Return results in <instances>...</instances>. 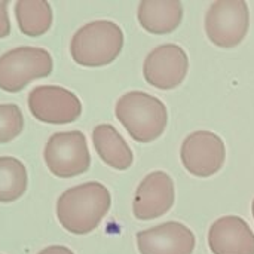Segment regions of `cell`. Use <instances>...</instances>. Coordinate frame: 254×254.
<instances>
[{
  "label": "cell",
  "instance_id": "cell-14",
  "mask_svg": "<svg viewBox=\"0 0 254 254\" xmlns=\"http://www.w3.org/2000/svg\"><path fill=\"white\" fill-rule=\"evenodd\" d=\"M94 147L104 164L125 171L134 162V155L128 143L110 124H100L92 131Z\"/></svg>",
  "mask_w": 254,
  "mask_h": 254
},
{
  "label": "cell",
  "instance_id": "cell-18",
  "mask_svg": "<svg viewBox=\"0 0 254 254\" xmlns=\"http://www.w3.org/2000/svg\"><path fill=\"white\" fill-rule=\"evenodd\" d=\"M7 6H9L7 0H0V39L10 34V21H9Z\"/></svg>",
  "mask_w": 254,
  "mask_h": 254
},
{
  "label": "cell",
  "instance_id": "cell-2",
  "mask_svg": "<svg viewBox=\"0 0 254 254\" xmlns=\"http://www.w3.org/2000/svg\"><path fill=\"white\" fill-rule=\"evenodd\" d=\"M115 115L137 143L155 141L164 134L168 122L165 104L143 91L124 94L116 101Z\"/></svg>",
  "mask_w": 254,
  "mask_h": 254
},
{
  "label": "cell",
  "instance_id": "cell-4",
  "mask_svg": "<svg viewBox=\"0 0 254 254\" xmlns=\"http://www.w3.org/2000/svg\"><path fill=\"white\" fill-rule=\"evenodd\" d=\"M54 63L51 54L43 48L19 46L0 57V89L19 92L31 80L48 77Z\"/></svg>",
  "mask_w": 254,
  "mask_h": 254
},
{
  "label": "cell",
  "instance_id": "cell-1",
  "mask_svg": "<svg viewBox=\"0 0 254 254\" xmlns=\"http://www.w3.org/2000/svg\"><path fill=\"white\" fill-rule=\"evenodd\" d=\"M112 205L107 188L98 182H88L67 189L57 201L60 225L74 235L95 231Z\"/></svg>",
  "mask_w": 254,
  "mask_h": 254
},
{
  "label": "cell",
  "instance_id": "cell-13",
  "mask_svg": "<svg viewBox=\"0 0 254 254\" xmlns=\"http://www.w3.org/2000/svg\"><path fill=\"white\" fill-rule=\"evenodd\" d=\"M137 16L146 31L168 34L180 25L183 4L179 0H143L138 4Z\"/></svg>",
  "mask_w": 254,
  "mask_h": 254
},
{
  "label": "cell",
  "instance_id": "cell-6",
  "mask_svg": "<svg viewBox=\"0 0 254 254\" xmlns=\"http://www.w3.org/2000/svg\"><path fill=\"white\" fill-rule=\"evenodd\" d=\"M250 25V12L244 0H216L205 15L208 39L219 48L238 46Z\"/></svg>",
  "mask_w": 254,
  "mask_h": 254
},
{
  "label": "cell",
  "instance_id": "cell-9",
  "mask_svg": "<svg viewBox=\"0 0 254 254\" xmlns=\"http://www.w3.org/2000/svg\"><path fill=\"white\" fill-rule=\"evenodd\" d=\"M188 70V54L176 43H165L150 51L143 65L146 82L164 91L177 88L185 80Z\"/></svg>",
  "mask_w": 254,
  "mask_h": 254
},
{
  "label": "cell",
  "instance_id": "cell-16",
  "mask_svg": "<svg viewBox=\"0 0 254 254\" xmlns=\"http://www.w3.org/2000/svg\"><path fill=\"white\" fill-rule=\"evenodd\" d=\"M27 168L12 156L0 158V202H15L27 190Z\"/></svg>",
  "mask_w": 254,
  "mask_h": 254
},
{
  "label": "cell",
  "instance_id": "cell-17",
  "mask_svg": "<svg viewBox=\"0 0 254 254\" xmlns=\"http://www.w3.org/2000/svg\"><path fill=\"white\" fill-rule=\"evenodd\" d=\"M24 129V116L16 104H0V144L15 140Z\"/></svg>",
  "mask_w": 254,
  "mask_h": 254
},
{
  "label": "cell",
  "instance_id": "cell-12",
  "mask_svg": "<svg viewBox=\"0 0 254 254\" xmlns=\"http://www.w3.org/2000/svg\"><path fill=\"white\" fill-rule=\"evenodd\" d=\"M208 246L213 254H254V234L244 219L223 216L211 225Z\"/></svg>",
  "mask_w": 254,
  "mask_h": 254
},
{
  "label": "cell",
  "instance_id": "cell-10",
  "mask_svg": "<svg viewBox=\"0 0 254 254\" xmlns=\"http://www.w3.org/2000/svg\"><path fill=\"white\" fill-rule=\"evenodd\" d=\"M174 182L164 171L147 174L138 185L132 211L138 220H153L167 214L174 205Z\"/></svg>",
  "mask_w": 254,
  "mask_h": 254
},
{
  "label": "cell",
  "instance_id": "cell-8",
  "mask_svg": "<svg viewBox=\"0 0 254 254\" xmlns=\"http://www.w3.org/2000/svg\"><path fill=\"white\" fill-rule=\"evenodd\" d=\"M180 159L186 171L196 177H210L219 173L226 159L223 140L211 131H196L185 138Z\"/></svg>",
  "mask_w": 254,
  "mask_h": 254
},
{
  "label": "cell",
  "instance_id": "cell-5",
  "mask_svg": "<svg viewBox=\"0 0 254 254\" xmlns=\"http://www.w3.org/2000/svg\"><path fill=\"white\" fill-rule=\"evenodd\" d=\"M43 159L48 170L60 179L86 173L91 165V155L83 132H55L45 144Z\"/></svg>",
  "mask_w": 254,
  "mask_h": 254
},
{
  "label": "cell",
  "instance_id": "cell-19",
  "mask_svg": "<svg viewBox=\"0 0 254 254\" xmlns=\"http://www.w3.org/2000/svg\"><path fill=\"white\" fill-rule=\"evenodd\" d=\"M37 254H74L68 247L64 246H49L43 250H40Z\"/></svg>",
  "mask_w": 254,
  "mask_h": 254
},
{
  "label": "cell",
  "instance_id": "cell-11",
  "mask_svg": "<svg viewBox=\"0 0 254 254\" xmlns=\"http://www.w3.org/2000/svg\"><path fill=\"white\" fill-rule=\"evenodd\" d=\"M140 254H192L196 246L193 232L179 222H167L137 234Z\"/></svg>",
  "mask_w": 254,
  "mask_h": 254
},
{
  "label": "cell",
  "instance_id": "cell-7",
  "mask_svg": "<svg viewBox=\"0 0 254 254\" xmlns=\"http://www.w3.org/2000/svg\"><path fill=\"white\" fill-rule=\"evenodd\" d=\"M28 109L37 121L54 125L74 122L82 115V103L77 95L54 85L34 88L28 94Z\"/></svg>",
  "mask_w": 254,
  "mask_h": 254
},
{
  "label": "cell",
  "instance_id": "cell-3",
  "mask_svg": "<svg viewBox=\"0 0 254 254\" xmlns=\"http://www.w3.org/2000/svg\"><path fill=\"white\" fill-rule=\"evenodd\" d=\"M124 46V33L113 21H92L80 27L70 45L73 60L83 67H103L113 63Z\"/></svg>",
  "mask_w": 254,
  "mask_h": 254
},
{
  "label": "cell",
  "instance_id": "cell-15",
  "mask_svg": "<svg viewBox=\"0 0 254 254\" xmlns=\"http://www.w3.org/2000/svg\"><path fill=\"white\" fill-rule=\"evenodd\" d=\"M15 16L21 33L30 37L43 36L52 24V9L45 0H18Z\"/></svg>",
  "mask_w": 254,
  "mask_h": 254
},
{
  "label": "cell",
  "instance_id": "cell-20",
  "mask_svg": "<svg viewBox=\"0 0 254 254\" xmlns=\"http://www.w3.org/2000/svg\"><path fill=\"white\" fill-rule=\"evenodd\" d=\"M252 214H253V217H254V199H253V202H252Z\"/></svg>",
  "mask_w": 254,
  "mask_h": 254
}]
</instances>
